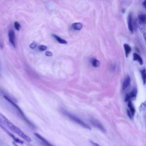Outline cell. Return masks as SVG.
Wrapping results in <instances>:
<instances>
[{
	"instance_id": "13",
	"label": "cell",
	"mask_w": 146,
	"mask_h": 146,
	"mask_svg": "<svg viewBox=\"0 0 146 146\" xmlns=\"http://www.w3.org/2000/svg\"><path fill=\"white\" fill-rule=\"evenodd\" d=\"M128 107L129 111L131 112L132 116H133L134 114L135 113V107H133V104H132V103L131 102V100L128 102Z\"/></svg>"
},
{
	"instance_id": "27",
	"label": "cell",
	"mask_w": 146,
	"mask_h": 146,
	"mask_svg": "<svg viewBox=\"0 0 146 146\" xmlns=\"http://www.w3.org/2000/svg\"><path fill=\"white\" fill-rule=\"evenodd\" d=\"M143 37H144V39L145 41V43H146V33H143Z\"/></svg>"
},
{
	"instance_id": "29",
	"label": "cell",
	"mask_w": 146,
	"mask_h": 146,
	"mask_svg": "<svg viewBox=\"0 0 146 146\" xmlns=\"http://www.w3.org/2000/svg\"><path fill=\"white\" fill-rule=\"evenodd\" d=\"M13 145H14V146H19V145H18L17 144V143H15V142H14V141H13Z\"/></svg>"
},
{
	"instance_id": "2",
	"label": "cell",
	"mask_w": 146,
	"mask_h": 146,
	"mask_svg": "<svg viewBox=\"0 0 146 146\" xmlns=\"http://www.w3.org/2000/svg\"><path fill=\"white\" fill-rule=\"evenodd\" d=\"M3 96H4L5 99L7 101H8L12 106H13L14 107V108H15L17 110V111H18V114L19 115V116H20L21 117V118L26 122V123L28 125H29L30 127H31L32 128H35V125L26 117V116L25 115L23 112V111H22V110L19 108V107L12 99H11V98H10L8 97L7 96L4 95Z\"/></svg>"
},
{
	"instance_id": "9",
	"label": "cell",
	"mask_w": 146,
	"mask_h": 146,
	"mask_svg": "<svg viewBox=\"0 0 146 146\" xmlns=\"http://www.w3.org/2000/svg\"><path fill=\"white\" fill-rule=\"evenodd\" d=\"M130 83H131V78H130V76L129 75H127L125 78V79H124V81L123 82V85H122L123 90H125L129 86Z\"/></svg>"
},
{
	"instance_id": "1",
	"label": "cell",
	"mask_w": 146,
	"mask_h": 146,
	"mask_svg": "<svg viewBox=\"0 0 146 146\" xmlns=\"http://www.w3.org/2000/svg\"><path fill=\"white\" fill-rule=\"evenodd\" d=\"M0 124L5 127V128H7L13 132L15 133L22 139L25 140L27 142H31V138L27 136L26 133H25L20 128L15 125L12 122H11L7 117H6L3 114L0 112Z\"/></svg>"
},
{
	"instance_id": "21",
	"label": "cell",
	"mask_w": 146,
	"mask_h": 146,
	"mask_svg": "<svg viewBox=\"0 0 146 146\" xmlns=\"http://www.w3.org/2000/svg\"><path fill=\"white\" fill-rule=\"evenodd\" d=\"M145 107H146V102H144L141 104V105L140 106V110H143L144 109H145Z\"/></svg>"
},
{
	"instance_id": "15",
	"label": "cell",
	"mask_w": 146,
	"mask_h": 146,
	"mask_svg": "<svg viewBox=\"0 0 146 146\" xmlns=\"http://www.w3.org/2000/svg\"><path fill=\"white\" fill-rule=\"evenodd\" d=\"M90 62L92 66L94 67H98L100 66L99 61L96 58H91L90 60Z\"/></svg>"
},
{
	"instance_id": "16",
	"label": "cell",
	"mask_w": 146,
	"mask_h": 146,
	"mask_svg": "<svg viewBox=\"0 0 146 146\" xmlns=\"http://www.w3.org/2000/svg\"><path fill=\"white\" fill-rule=\"evenodd\" d=\"M138 19H139V22H140L141 24H144V23H145V21H146V15L144 14H140V15L138 16Z\"/></svg>"
},
{
	"instance_id": "10",
	"label": "cell",
	"mask_w": 146,
	"mask_h": 146,
	"mask_svg": "<svg viewBox=\"0 0 146 146\" xmlns=\"http://www.w3.org/2000/svg\"><path fill=\"white\" fill-rule=\"evenodd\" d=\"M83 27V25L80 22H75L71 25V28L76 31L80 30Z\"/></svg>"
},
{
	"instance_id": "6",
	"label": "cell",
	"mask_w": 146,
	"mask_h": 146,
	"mask_svg": "<svg viewBox=\"0 0 146 146\" xmlns=\"http://www.w3.org/2000/svg\"><path fill=\"white\" fill-rule=\"evenodd\" d=\"M0 127H1V128L2 129H3V131H5L11 137V139H13L14 140V142H15V143H20V144H23V141L22 140H21V139H18V138H17V137H15L14 135H13L11 132H10L7 129H6V128H5V127H3V125H2L1 124H0Z\"/></svg>"
},
{
	"instance_id": "24",
	"label": "cell",
	"mask_w": 146,
	"mask_h": 146,
	"mask_svg": "<svg viewBox=\"0 0 146 146\" xmlns=\"http://www.w3.org/2000/svg\"><path fill=\"white\" fill-rule=\"evenodd\" d=\"M90 143H91V145H92V146H101V145H100L99 144H98L97 143H95V142H94V141H93L90 140Z\"/></svg>"
},
{
	"instance_id": "18",
	"label": "cell",
	"mask_w": 146,
	"mask_h": 146,
	"mask_svg": "<svg viewBox=\"0 0 146 146\" xmlns=\"http://www.w3.org/2000/svg\"><path fill=\"white\" fill-rule=\"evenodd\" d=\"M128 94L131 99H135L137 96V90L136 88H133Z\"/></svg>"
},
{
	"instance_id": "5",
	"label": "cell",
	"mask_w": 146,
	"mask_h": 146,
	"mask_svg": "<svg viewBox=\"0 0 146 146\" xmlns=\"http://www.w3.org/2000/svg\"><path fill=\"white\" fill-rule=\"evenodd\" d=\"M35 136L37 138V139L39 141L41 144L43 146H54L52 144H51L48 140H47L44 137L41 136L40 134L37 133H34Z\"/></svg>"
},
{
	"instance_id": "30",
	"label": "cell",
	"mask_w": 146,
	"mask_h": 146,
	"mask_svg": "<svg viewBox=\"0 0 146 146\" xmlns=\"http://www.w3.org/2000/svg\"><path fill=\"white\" fill-rule=\"evenodd\" d=\"M0 47H2V43H1V40H0Z\"/></svg>"
},
{
	"instance_id": "19",
	"label": "cell",
	"mask_w": 146,
	"mask_h": 146,
	"mask_svg": "<svg viewBox=\"0 0 146 146\" xmlns=\"http://www.w3.org/2000/svg\"><path fill=\"white\" fill-rule=\"evenodd\" d=\"M38 48L40 51H44L47 49V47L44 45H40L39 46Z\"/></svg>"
},
{
	"instance_id": "23",
	"label": "cell",
	"mask_w": 146,
	"mask_h": 146,
	"mask_svg": "<svg viewBox=\"0 0 146 146\" xmlns=\"http://www.w3.org/2000/svg\"><path fill=\"white\" fill-rule=\"evenodd\" d=\"M129 100H131V98H130V97H129V94H127L125 95V101L128 102L129 101Z\"/></svg>"
},
{
	"instance_id": "4",
	"label": "cell",
	"mask_w": 146,
	"mask_h": 146,
	"mask_svg": "<svg viewBox=\"0 0 146 146\" xmlns=\"http://www.w3.org/2000/svg\"><path fill=\"white\" fill-rule=\"evenodd\" d=\"M90 122L91 123V124L93 126H94L95 127L98 128L99 130H100L103 132H106V129L104 128L103 125L97 119H94V118H90Z\"/></svg>"
},
{
	"instance_id": "28",
	"label": "cell",
	"mask_w": 146,
	"mask_h": 146,
	"mask_svg": "<svg viewBox=\"0 0 146 146\" xmlns=\"http://www.w3.org/2000/svg\"><path fill=\"white\" fill-rule=\"evenodd\" d=\"M143 6H144L145 8H146V0H145V1L143 2Z\"/></svg>"
},
{
	"instance_id": "8",
	"label": "cell",
	"mask_w": 146,
	"mask_h": 146,
	"mask_svg": "<svg viewBox=\"0 0 146 146\" xmlns=\"http://www.w3.org/2000/svg\"><path fill=\"white\" fill-rule=\"evenodd\" d=\"M127 25H128V28L129 29V31L131 34L133 33V27L132 25V17L131 13L129 14L128 16L127 19Z\"/></svg>"
},
{
	"instance_id": "17",
	"label": "cell",
	"mask_w": 146,
	"mask_h": 146,
	"mask_svg": "<svg viewBox=\"0 0 146 146\" xmlns=\"http://www.w3.org/2000/svg\"><path fill=\"white\" fill-rule=\"evenodd\" d=\"M140 72L143 84H145L146 83V70L145 68H143L140 71Z\"/></svg>"
},
{
	"instance_id": "3",
	"label": "cell",
	"mask_w": 146,
	"mask_h": 146,
	"mask_svg": "<svg viewBox=\"0 0 146 146\" xmlns=\"http://www.w3.org/2000/svg\"><path fill=\"white\" fill-rule=\"evenodd\" d=\"M62 113L64 115L67 116L68 118H69L71 120H72L74 123L78 124V125L83 127L84 128H86V129H90V130L91 129V127H90V125H88L87 123L84 122L82 120H81L80 118H79L76 116L68 112V111H67L66 110H63Z\"/></svg>"
},
{
	"instance_id": "14",
	"label": "cell",
	"mask_w": 146,
	"mask_h": 146,
	"mask_svg": "<svg viewBox=\"0 0 146 146\" xmlns=\"http://www.w3.org/2000/svg\"><path fill=\"white\" fill-rule=\"evenodd\" d=\"M52 36L56 40V41L58 42H59V43H60V44H67V41L65 39H64L60 38V36H58L56 35H55V34H53Z\"/></svg>"
},
{
	"instance_id": "11",
	"label": "cell",
	"mask_w": 146,
	"mask_h": 146,
	"mask_svg": "<svg viewBox=\"0 0 146 146\" xmlns=\"http://www.w3.org/2000/svg\"><path fill=\"white\" fill-rule=\"evenodd\" d=\"M133 60L134 61H137L140 65H142L143 64V61L141 57L137 53L134 52L133 54Z\"/></svg>"
},
{
	"instance_id": "7",
	"label": "cell",
	"mask_w": 146,
	"mask_h": 146,
	"mask_svg": "<svg viewBox=\"0 0 146 146\" xmlns=\"http://www.w3.org/2000/svg\"><path fill=\"white\" fill-rule=\"evenodd\" d=\"M9 35V39L10 43L13 46V47H15L16 46V40H15V33L13 30H10L8 33Z\"/></svg>"
},
{
	"instance_id": "12",
	"label": "cell",
	"mask_w": 146,
	"mask_h": 146,
	"mask_svg": "<svg viewBox=\"0 0 146 146\" xmlns=\"http://www.w3.org/2000/svg\"><path fill=\"white\" fill-rule=\"evenodd\" d=\"M123 47L125 51V56L127 57L128 56V55L129 54V53L131 51V47H130V46L128 44L124 43L123 45Z\"/></svg>"
},
{
	"instance_id": "26",
	"label": "cell",
	"mask_w": 146,
	"mask_h": 146,
	"mask_svg": "<svg viewBox=\"0 0 146 146\" xmlns=\"http://www.w3.org/2000/svg\"><path fill=\"white\" fill-rule=\"evenodd\" d=\"M45 55L47 56H51L52 55V53L51 52V51H47L45 53Z\"/></svg>"
},
{
	"instance_id": "22",
	"label": "cell",
	"mask_w": 146,
	"mask_h": 146,
	"mask_svg": "<svg viewBox=\"0 0 146 146\" xmlns=\"http://www.w3.org/2000/svg\"><path fill=\"white\" fill-rule=\"evenodd\" d=\"M36 43L35 42H33L30 44V46H29V47L31 48H32V49H34V48H35V47H36Z\"/></svg>"
},
{
	"instance_id": "20",
	"label": "cell",
	"mask_w": 146,
	"mask_h": 146,
	"mask_svg": "<svg viewBox=\"0 0 146 146\" xmlns=\"http://www.w3.org/2000/svg\"><path fill=\"white\" fill-rule=\"evenodd\" d=\"M14 27H15V29L19 31L20 30V29H21V25H20V24L18 22H15L14 23Z\"/></svg>"
},
{
	"instance_id": "25",
	"label": "cell",
	"mask_w": 146,
	"mask_h": 146,
	"mask_svg": "<svg viewBox=\"0 0 146 146\" xmlns=\"http://www.w3.org/2000/svg\"><path fill=\"white\" fill-rule=\"evenodd\" d=\"M127 115L128 116V117L130 118V119H132V114H131V112L129 111V110H127Z\"/></svg>"
}]
</instances>
